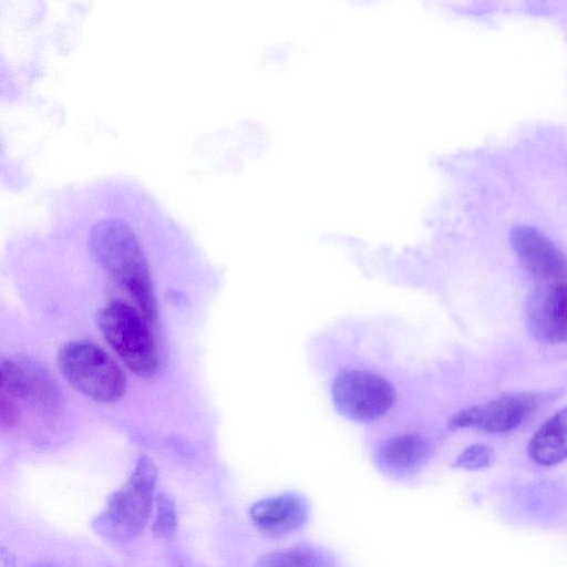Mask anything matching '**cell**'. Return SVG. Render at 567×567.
Masks as SVG:
<instances>
[{"label": "cell", "instance_id": "8", "mask_svg": "<svg viewBox=\"0 0 567 567\" xmlns=\"http://www.w3.org/2000/svg\"><path fill=\"white\" fill-rule=\"evenodd\" d=\"M527 327L543 343L567 341V281L542 285L530 297Z\"/></svg>", "mask_w": 567, "mask_h": 567}, {"label": "cell", "instance_id": "16", "mask_svg": "<svg viewBox=\"0 0 567 567\" xmlns=\"http://www.w3.org/2000/svg\"><path fill=\"white\" fill-rule=\"evenodd\" d=\"M19 420V412L16 404L4 393L0 399V423L2 429H12Z\"/></svg>", "mask_w": 567, "mask_h": 567}, {"label": "cell", "instance_id": "13", "mask_svg": "<svg viewBox=\"0 0 567 567\" xmlns=\"http://www.w3.org/2000/svg\"><path fill=\"white\" fill-rule=\"evenodd\" d=\"M255 567H329V560L319 549L305 545L268 553Z\"/></svg>", "mask_w": 567, "mask_h": 567}, {"label": "cell", "instance_id": "12", "mask_svg": "<svg viewBox=\"0 0 567 567\" xmlns=\"http://www.w3.org/2000/svg\"><path fill=\"white\" fill-rule=\"evenodd\" d=\"M430 443L420 434H403L386 441L379 451V463L392 472H405L424 463L430 455Z\"/></svg>", "mask_w": 567, "mask_h": 567}, {"label": "cell", "instance_id": "3", "mask_svg": "<svg viewBox=\"0 0 567 567\" xmlns=\"http://www.w3.org/2000/svg\"><path fill=\"white\" fill-rule=\"evenodd\" d=\"M64 379L79 392L97 402L112 403L125 393L126 378L102 348L86 340L65 343L58 352Z\"/></svg>", "mask_w": 567, "mask_h": 567}, {"label": "cell", "instance_id": "5", "mask_svg": "<svg viewBox=\"0 0 567 567\" xmlns=\"http://www.w3.org/2000/svg\"><path fill=\"white\" fill-rule=\"evenodd\" d=\"M332 399L338 411L346 417L369 422L386 414L394 403L395 391L381 375L351 369L336 377Z\"/></svg>", "mask_w": 567, "mask_h": 567}, {"label": "cell", "instance_id": "17", "mask_svg": "<svg viewBox=\"0 0 567 567\" xmlns=\"http://www.w3.org/2000/svg\"><path fill=\"white\" fill-rule=\"evenodd\" d=\"M1 567H14L13 558L4 548L1 549Z\"/></svg>", "mask_w": 567, "mask_h": 567}, {"label": "cell", "instance_id": "15", "mask_svg": "<svg viewBox=\"0 0 567 567\" xmlns=\"http://www.w3.org/2000/svg\"><path fill=\"white\" fill-rule=\"evenodd\" d=\"M493 461V451L489 446L476 443L467 446L455 460L454 466L465 470H480L488 466Z\"/></svg>", "mask_w": 567, "mask_h": 567}, {"label": "cell", "instance_id": "9", "mask_svg": "<svg viewBox=\"0 0 567 567\" xmlns=\"http://www.w3.org/2000/svg\"><path fill=\"white\" fill-rule=\"evenodd\" d=\"M2 393L39 406H53L58 391L53 380L41 367L24 359H2L0 364Z\"/></svg>", "mask_w": 567, "mask_h": 567}, {"label": "cell", "instance_id": "4", "mask_svg": "<svg viewBox=\"0 0 567 567\" xmlns=\"http://www.w3.org/2000/svg\"><path fill=\"white\" fill-rule=\"evenodd\" d=\"M150 322L131 305L115 300L97 312V326L118 358L135 374L144 378L154 375L158 355Z\"/></svg>", "mask_w": 567, "mask_h": 567}, {"label": "cell", "instance_id": "14", "mask_svg": "<svg viewBox=\"0 0 567 567\" xmlns=\"http://www.w3.org/2000/svg\"><path fill=\"white\" fill-rule=\"evenodd\" d=\"M156 515L153 522L152 532L157 538H171L176 530V511L172 497L166 494H158L156 499Z\"/></svg>", "mask_w": 567, "mask_h": 567}, {"label": "cell", "instance_id": "11", "mask_svg": "<svg viewBox=\"0 0 567 567\" xmlns=\"http://www.w3.org/2000/svg\"><path fill=\"white\" fill-rule=\"evenodd\" d=\"M528 455L542 466H551L567 460V406L549 417L528 443Z\"/></svg>", "mask_w": 567, "mask_h": 567}, {"label": "cell", "instance_id": "1", "mask_svg": "<svg viewBox=\"0 0 567 567\" xmlns=\"http://www.w3.org/2000/svg\"><path fill=\"white\" fill-rule=\"evenodd\" d=\"M90 246L101 267L153 322L157 303L148 265L130 226L120 219L101 220L91 230Z\"/></svg>", "mask_w": 567, "mask_h": 567}, {"label": "cell", "instance_id": "7", "mask_svg": "<svg viewBox=\"0 0 567 567\" xmlns=\"http://www.w3.org/2000/svg\"><path fill=\"white\" fill-rule=\"evenodd\" d=\"M511 244L530 278L540 285L567 281V257L540 230L517 226L512 230Z\"/></svg>", "mask_w": 567, "mask_h": 567}, {"label": "cell", "instance_id": "10", "mask_svg": "<svg viewBox=\"0 0 567 567\" xmlns=\"http://www.w3.org/2000/svg\"><path fill=\"white\" fill-rule=\"evenodd\" d=\"M308 504L296 493H284L256 502L250 508L254 524L270 534H286L300 528L308 518Z\"/></svg>", "mask_w": 567, "mask_h": 567}, {"label": "cell", "instance_id": "6", "mask_svg": "<svg viewBox=\"0 0 567 567\" xmlns=\"http://www.w3.org/2000/svg\"><path fill=\"white\" fill-rule=\"evenodd\" d=\"M537 405L538 399L533 393L503 394L488 402L460 410L449 420V426L504 433L517 429Z\"/></svg>", "mask_w": 567, "mask_h": 567}, {"label": "cell", "instance_id": "2", "mask_svg": "<svg viewBox=\"0 0 567 567\" xmlns=\"http://www.w3.org/2000/svg\"><path fill=\"white\" fill-rule=\"evenodd\" d=\"M156 478L155 464L141 455L130 477L110 495L104 509L94 518V532L116 544L137 537L152 513Z\"/></svg>", "mask_w": 567, "mask_h": 567}]
</instances>
